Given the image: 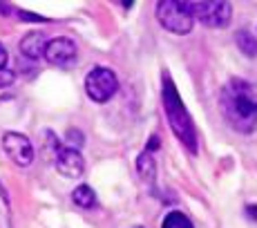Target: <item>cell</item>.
<instances>
[{
  "mask_svg": "<svg viewBox=\"0 0 257 228\" xmlns=\"http://www.w3.org/2000/svg\"><path fill=\"white\" fill-rule=\"evenodd\" d=\"M221 114L239 135H250L257 128V92L248 81L230 78L221 90Z\"/></svg>",
  "mask_w": 257,
  "mask_h": 228,
  "instance_id": "cell-1",
  "label": "cell"
},
{
  "mask_svg": "<svg viewBox=\"0 0 257 228\" xmlns=\"http://www.w3.org/2000/svg\"><path fill=\"white\" fill-rule=\"evenodd\" d=\"M56 170L58 175L67 177V179H78L85 172V159H83L81 150H72V148H58L56 150Z\"/></svg>",
  "mask_w": 257,
  "mask_h": 228,
  "instance_id": "cell-8",
  "label": "cell"
},
{
  "mask_svg": "<svg viewBox=\"0 0 257 228\" xmlns=\"http://www.w3.org/2000/svg\"><path fill=\"white\" fill-rule=\"evenodd\" d=\"M43 58H45L47 63H52V65L70 67L72 63L76 61V43H74L72 38H65V36L52 38V41H47Z\"/></svg>",
  "mask_w": 257,
  "mask_h": 228,
  "instance_id": "cell-7",
  "label": "cell"
},
{
  "mask_svg": "<svg viewBox=\"0 0 257 228\" xmlns=\"http://www.w3.org/2000/svg\"><path fill=\"white\" fill-rule=\"evenodd\" d=\"M3 148L7 152V157L12 159L16 166L27 168L34 161V146L25 135L21 132H5L3 137Z\"/></svg>",
  "mask_w": 257,
  "mask_h": 228,
  "instance_id": "cell-6",
  "label": "cell"
},
{
  "mask_svg": "<svg viewBox=\"0 0 257 228\" xmlns=\"http://www.w3.org/2000/svg\"><path fill=\"white\" fill-rule=\"evenodd\" d=\"M192 12L199 23H204L210 29H221L233 18V5L226 0H201L192 3Z\"/></svg>",
  "mask_w": 257,
  "mask_h": 228,
  "instance_id": "cell-5",
  "label": "cell"
},
{
  "mask_svg": "<svg viewBox=\"0 0 257 228\" xmlns=\"http://www.w3.org/2000/svg\"><path fill=\"white\" fill-rule=\"evenodd\" d=\"M18 16H21L23 21H36V23H45V18H43V16H36V14H29V12H18Z\"/></svg>",
  "mask_w": 257,
  "mask_h": 228,
  "instance_id": "cell-17",
  "label": "cell"
},
{
  "mask_svg": "<svg viewBox=\"0 0 257 228\" xmlns=\"http://www.w3.org/2000/svg\"><path fill=\"white\" fill-rule=\"evenodd\" d=\"M235 43H237V49H239L244 56H248V58L257 56V38L248 29H239V32L235 34Z\"/></svg>",
  "mask_w": 257,
  "mask_h": 228,
  "instance_id": "cell-11",
  "label": "cell"
},
{
  "mask_svg": "<svg viewBox=\"0 0 257 228\" xmlns=\"http://www.w3.org/2000/svg\"><path fill=\"white\" fill-rule=\"evenodd\" d=\"M157 21L166 32L175 36H188L195 29L192 3L186 0H159L157 3Z\"/></svg>",
  "mask_w": 257,
  "mask_h": 228,
  "instance_id": "cell-3",
  "label": "cell"
},
{
  "mask_svg": "<svg viewBox=\"0 0 257 228\" xmlns=\"http://www.w3.org/2000/svg\"><path fill=\"white\" fill-rule=\"evenodd\" d=\"M161 228H195L192 219L186 215V212H179V210H172L168 212L161 221Z\"/></svg>",
  "mask_w": 257,
  "mask_h": 228,
  "instance_id": "cell-13",
  "label": "cell"
},
{
  "mask_svg": "<svg viewBox=\"0 0 257 228\" xmlns=\"http://www.w3.org/2000/svg\"><path fill=\"white\" fill-rule=\"evenodd\" d=\"M7 61H9V54H7V49H5L3 43H0V69H5Z\"/></svg>",
  "mask_w": 257,
  "mask_h": 228,
  "instance_id": "cell-18",
  "label": "cell"
},
{
  "mask_svg": "<svg viewBox=\"0 0 257 228\" xmlns=\"http://www.w3.org/2000/svg\"><path fill=\"white\" fill-rule=\"evenodd\" d=\"M65 141H67V148H72V150H78V148H83V143H85V137H83L81 132L76 130V128H72V130H67Z\"/></svg>",
  "mask_w": 257,
  "mask_h": 228,
  "instance_id": "cell-14",
  "label": "cell"
},
{
  "mask_svg": "<svg viewBox=\"0 0 257 228\" xmlns=\"http://www.w3.org/2000/svg\"><path fill=\"white\" fill-rule=\"evenodd\" d=\"M159 146H161V139L159 137H150V141H148V148H146V152H150V155H152V152H157V150H159Z\"/></svg>",
  "mask_w": 257,
  "mask_h": 228,
  "instance_id": "cell-16",
  "label": "cell"
},
{
  "mask_svg": "<svg viewBox=\"0 0 257 228\" xmlns=\"http://www.w3.org/2000/svg\"><path fill=\"white\" fill-rule=\"evenodd\" d=\"M161 94H164V107H166V119L170 123L172 132L177 135L181 143L188 148L190 152H197V132H195V123H192L190 114H188L184 101H181L179 92H177V85L172 83V78L164 74V87H161Z\"/></svg>",
  "mask_w": 257,
  "mask_h": 228,
  "instance_id": "cell-2",
  "label": "cell"
},
{
  "mask_svg": "<svg viewBox=\"0 0 257 228\" xmlns=\"http://www.w3.org/2000/svg\"><path fill=\"white\" fill-rule=\"evenodd\" d=\"M135 228H143V226H135Z\"/></svg>",
  "mask_w": 257,
  "mask_h": 228,
  "instance_id": "cell-19",
  "label": "cell"
},
{
  "mask_svg": "<svg viewBox=\"0 0 257 228\" xmlns=\"http://www.w3.org/2000/svg\"><path fill=\"white\" fill-rule=\"evenodd\" d=\"M118 90V78L110 67H94L85 76V92L94 103H107Z\"/></svg>",
  "mask_w": 257,
  "mask_h": 228,
  "instance_id": "cell-4",
  "label": "cell"
},
{
  "mask_svg": "<svg viewBox=\"0 0 257 228\" xmlns=\"http://www.w3.org/2000/svg\"><path fill=\"white\" fill-rule=\"evenodd\" d=\"M45 47H47V36L43 32H29L21 41V54L27 58H32V61L41 58L43 52H45Z\"/></svg>",
  "mask_w": 257,
  "mask_h": 228,
  "instance_id": "cell-9",
  "label": "cell"
},
{
  "mask_svg": "<svg viewBox=\"0 0 257 228\" xmlns=\"http://www.w3.org/2000/svg\"><path fill=\"white\" fill-rule=\"evenodd\" d=\"M72 201L78 208H94L96 206V192L87 183H81V186H76L72 190Z\"/></svg>",
  "mask_w": 257,
  "mask_h": 228,
  "instance_id": "cell-12",
  "label": "cell"
},
{
  "mask_svg": "<svg viewBox=\"0 0 257 228\" xmlns=\"http://www.w3.org/2000/svg\"><path fill=\"white\" fill-rule=\"evenodd\" d=\"M135 166H137V175L141 177L143 183H155V179H157V161L150 152L143 150L141 155L137 157Z\"/></svg>",
  "mask_w": 257,
  "mask_h": 228,
  "instance_id": "cell-10",
  "label": "cell"
},
{
  "mask_svg": "<svg viewBox=\"0 0 257 228\" xmlns=\"http://www.w3.org/2000/svg\"><path fill=\"white\" fill-rule=\"evenodd\" d=\"M14 81H16V76H14V72H9V69H0V87H7V85H12Z\"/></svg>",
  "mask_w": 257,
  "mask_h": 228,
  "instance_id": "cell-15",
  "label": "cell"
}]
</instances>
